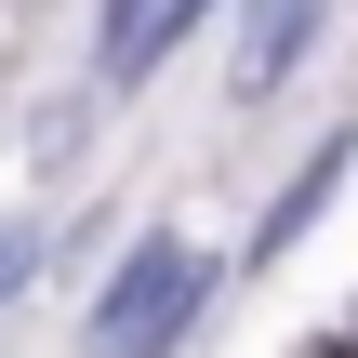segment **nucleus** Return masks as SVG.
<instances>
[{
    "label": "nucleus",
    "instance_id": "1",
    "mask_svg": "<svg viewBox=\"0 0 358 358\" xmlns=\"http://www.w3.org/2000/svg\"><path fill=\"white\" fill-rule=\"evenodd\" d=\"M213 252L199 239H133V266L93 292V358H173V332L199 319Z\"/></svg>",
    "mask_w": 358,
    "mask_h": 358
},
{
    "label": "nucleus",
    "instance_id": "2",
    "mask_svg": "<svg viewBox=\"0 0 358 358\" xmlns=\"http://www.w3.org/2000/svg\"><path fill=\"white\" fill-rule=\"evenodd\" d=\"M199 13H213V0H106V80H146Z\"/></svg>",
    "mask_w": 358,
    "mask_h": 358
},
{
    "label": "nucleus",
    "instance_id": "4",
    "mask_svg": "<svg viewBox=\"0 0 358 358\" xmlns=\"http://www.w3.org/2000/svg\"><path fill=\"white\" fill-rule=\"evenodd\" d=\"M306 358H358V345H306Z\"/></svg>",
    "mask_w": 358,
    "mask_h": 358
},
{
    "label": "nucleus",
    "instance_id": "3",
    "mask_svg": "<svg viewBox=\"0 0 358 358\" xmlns=\"http://www.w3.org/2000/svg\"><path fill=\"white\" fill-rule=\"evenodd\" d=\"M27 266H40V239H27V226H0V292H13Z\"/></svg>",
    "mask_w": 358,
    "mask_h": 358
}]
</instances>
